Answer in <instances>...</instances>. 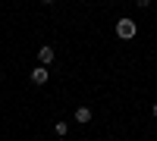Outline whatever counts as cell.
<instances>
[{
	"label": "cell",
	"mask_w": 157,
	"mask_h": 141,
	"mask_svg": "<svg viewBox=\"0 0 157 141\" xmlns=\"http://www.w3.org/2000/svg\"><path fill=\"white\" fill-rule=\"evenodd\" d=\"M54 132H57V138H66L69 135V122H54Z\"/></svg>",
	"instance_id": "obj_5"
},
{
	"label": "cell",
	"mask_w": 157,
	"mask_h": 141,
	"mask_svg": "<svg viewBox=\"0 0 157 141\" xmlns=\"http://www.w3.org/2000/svg\"><path fill=\"white\" fill-rule=\"evenodd\" d=\"M91 116H94V113H91V107H75V113H72V119H75V122H82V125L91 122Z\"/></svg>",
	"instance_id": "obj_4"
},
{
	"label": "cell",
	"mask_w": 157,
	"mask_h": 141,
	"mask_svg": "<svg viewBox=\"0 0 157 141\" xmlns=\"http://www.w3.org/2000/svg\"><path fill=\"white\" fill-rule=\"evenodd\" d=\"M135 3H138L141 9H148V6H151V0H135Z\"/></svg>",
	"instance_id": "obj_6"
},
{
	"label": "cell",
	"mask_w": 157,
	"mask_h": 141,
	"mask_svg": "<svg viewBox=\"0 0 157 141\" xmlns=\"http://www.w3.org/2000/svg\"><path fill=\"white\" fill-rule=\"evenodd\" d=\"M41 3H57V0H41Z\"/></svg>",
	"instance_id": "obj_8"
},
{
	"label": "cell",
	"mask_w": 157,
	"mask_h": 141,
	"mask_svg": "<svg viewBox=\"0 0 157 141\" xmlns=\"http://www.w3.org/2000/svg\"><path fill=\"white\" fill-rule=\"evenodd\" d=\"M47 79H50L47 66H41V63H38V66L32 69V85H47Z\"/></svg>",
	"instance_id": "obj_3"
},
{
	"label": "cell",
	"mask_w": 157,
	"mask_h": 141,
	"mask_svg": "<svg viewBox=\"0 0 157 141\" xmlns=\"http://www.w3.org/2000/svg\"><path fill=\"white\" fill-rule=\"evenodd\" d=\"M151 113H154V119H157V104H154V107H151Z\"/></svg>",
	"instance_id": "obj_7"
},
{
	"label": "cell",
	"mask_w": 157,
	"mask_h": 141,
	"mask_svg": "<svg viewBox=\"0 0 157 141\" xmlns=\"http://www.w3.org/2000/svg\"><path fill=\"white\" fill-rule=\"evenodd\" d=\"M116 35H120L123 41H132V38L138 35V25L129 19V16H123V19H116Z\"/></svg>",
	"instance_id": "obj_1"
},
{
	"label": "cell",
	"mask_w": 157,
	"mask_h": 141,
	"mask_svg": "<svg viewBox=\"0 0 157 141\" xmlns=\"http://www.w3.org/2000/svg\"><path fill=\"white\" fill-rule=\"evenodd\" d=\"M57 60V50L50 47V44H44V47H38V63L41 66H50V63Z\"/></svg>",
	"instance_id": "obj_2"
}]
</instances>
